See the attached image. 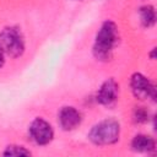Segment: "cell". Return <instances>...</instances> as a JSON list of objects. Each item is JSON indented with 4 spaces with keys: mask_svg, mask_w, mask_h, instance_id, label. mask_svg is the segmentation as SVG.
<instances>
[{
    "mask_svg": "<svg viewBox=\"0 0 157 157\" xmlns=\"http://www.w3.org/2000/svg\"><path fill=\"white\" fill-rule=\"evenodd\" d=\"M118 27L117 25L107 20L104 21L94 38V44H93V55L97 60L101 61H108L112 58L113 50L118 43Z\"/></svg>",
    "mask_w": 157,
    "mask_h": 157,
    "instance_id": "obj_1",
    "label": "cell"
},
{
    "mask_svg": "<svg viewBox=\"0 0 157 157\" xmlns=\"http://www.w3.org/2000/svg\"><path fill=\"white\" fill-rule=\"evenodd\" d=\"M120 124L114 119H104L94 124L88 132V139L97 146L113 145L119 140Z\"/></svg>",
    "mask_w": 157,
    "mask_h": 157,
    "instance_id": "obj_2",
    "label": "cell"
},
{
    "mask_svg": "<svg viewBox=\"0 0 157 157\" xmlns=\"http://www.w3.org/2000/svg\"><path fill=\"white\" fill-rule=\"evenodd\" d=\"M0 45L9 56H21L25 52V39L21 31L15 26L5 27L0 32Z\"/></svg>",
    "mask_w": 157,
    "mask_h": 157,
    "instance_id": "obj_3",
    "label": "cell"
},
{
    "mask_svg": "<svg viewBox=\"0 0 157 157\" xmlns=\"http://www.w3.org/2000/svg\"><path fill=\"white\" fill-rule=\"evenodd\" d=\"M29 136L32 140L39 145V146H45L49 142H52L54 137V130L52 125L43 118H36L32 120L28 128Z\"/></svg>",
    "mask_w": 157,
    "mask_h": 157,
    "instance_id": "obj_4",
    "label": "cell"
},
{
    "mask_svg": "<svg viewBox=\"0 0 157 157\" xmlns=\"http://www.w3.org/2000/svg\"><path fill=\"white\" fill-rule=\"evenodd\" d=\"M130 87L136 99L144 101L147 98H152L155 101L156 98V87L145 75L140 72H135L131 75Z\"/></svg>",
    "mask_w": 157,
    "mask_h": 157,
    "instance_id": "obj_5",
    "label": "cell"
},
{
    "mask_svg": "<svg viewBox=\"0 0 157 157\" xmlns=\"http://www.w3.org/2000/svg\"><path fill=\"white\" fill-rule=\"evenodd\" d=\"M118 96H119V85L113 77H110L101 85L97 92V102L102 105L110 107L117 102Z\"/></svg>",
    "mask_w": 157,
    "mask_h": 157,
    "instance_id": "obj_6",
    "label": "cell"
},
{
    "mask_svg": "<svg viewBox=\"0 0 157 157\" xmlns=\"http://www.w3.org/2000/svg\"><path fill=\"white\" fill-rule=\"evenodd\" d=\"M59 125L65 131L76 129L82 121V114L72 105H65L59 110Z\"/></svg>",
    "mask_w": 157,
    "mask_h": 157,
    "instance_id": "obj_7",
    "label": "cell"
},
{
    "mask_svg": "<svg viewBox=\"0 0 157 157\" xmlns=\"http://www.w3.org/2000/svg\"><path fill=\"white\" fill-rule=\"evenodd\" d=\"M131 148L136 152H151L156 148V142L153 137L145 134H139L134 136L131 141Z\"/></svg>",
    "mask_w": 157,
    "mask_h": 157,
    "instance_id": "obj_8",
    "label": "cell"
},
{
    "mask_svg": "<svg viewBox=\"0 0 157 157\" xmlns=\"http://www.w3.org/2000/svg\"><path fill=\"white\" fill-rule=\"evenodd\" d=\"M140 20L144 27H152L156 22V11L152 5H145L140 7Z\"/></svg>",
    "mask_w": 157,
    "mask_h": 157,
    "instance_id": "obj_9",
    "label": "cell"
},
{
    "mask_svg": "<svg viewBox=\"0 0 157 157\" xmlns=\"http://www.w3.org/2000/svg\"><path fill=\"white\" fill-rule=\"evenodd\" d=\"M29 155H31V151L18 145H10L4 151V156H29Z\"/></svg>",
    "mask_w": 157,
    "mask_h": 157,
    "instance_id": "obj_10",
    "label": "cell"
},
{
    "mask_svg": "<svg viewBox=\"0 0 157 157\" xmlns=\"http://www.w3.org/2000/svg\"><path fill=\"white\" fill-rule=\"evenodd\" d=\"M150 113L145 107H136L132 113V120L137 124H144L148 120Z\"/></svg>",
    "mask_w": 157,
    "mask_h": 157,
    "instance_id": "obj_11",
    "label": "cell"
},
{
    "mask_svg": "<svg viewBox=\"0 0 157 157\" xmlns=\"http://www.w3.org/2000/svg\"><path fill=\"white\" fill-rule=\"evenodd\" d=\"M4 64H5V52L0 45V69L4 66Z\"/></svg>",
    "mask_w": 157,
    "mask_h": 157,
    "instance_id": "obj_12",
    "label": "cell"
}]
</instances>
